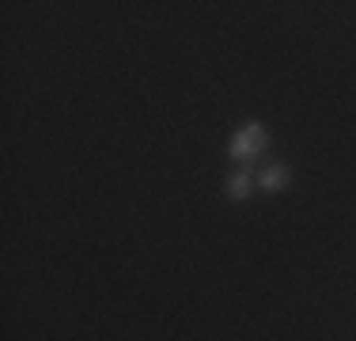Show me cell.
<instances>
[{
    "label": "cell",
    "instance_id": "1",
    "mask_svg": "<svg viewBox=\"0 0 356 341\" xmlns=\"http://www.w3.org/2000/svg\"><path fill=\"white\" fill-rule=\"evenodd\" d=\"M266 144H269L266 129H261L258 122H250V125H243V129H235V136H232V156L235 159H254V156H261V152H266Z\"/></svg>",
    "mask_w": 356,
    "mask_h": 341
},
{
    "label": "cell",
    "instance_id": "2",
    "mask_svg": "<svg viewBox=\"0 0 356 341\" xmlns=\"http://www.w3.org/2000/svg\"><path fill=\"white\" fill-rule=\"evenodd\" d=\"M288 178H292V170H288L284 164H273V167H266L258 175V186H261V190H269V193H277V190H284V186H288Z\"/></svg>",
    "mask_w": 356,
    "mask_h": 341
},
{
    "label": "cell",
    "instance_id": "3",
    "mask_svg": "<svg viewBox=\"0 0 356 341\" xmlns=\"http://www.w3.org/2000/svg\"><path fill=\"white\" fill-rule=\"evenodd\" d=\"M247 193H250V175H243V170H239V175L227 178V198H232V201H243Z\"/></svg>",
    "mask_w": 356,
    "mask_h": 341
}]
</instances>
